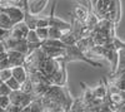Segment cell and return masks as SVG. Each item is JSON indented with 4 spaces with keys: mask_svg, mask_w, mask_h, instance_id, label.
I'll list each match as a JSON object with an SVG mask.
<instances>
[{
    "mask_svg": "<svg viewBox=\"0 0 125 112\" xmlns=\"http://www.w3.org/2000/svg\"><path fill=\"white\" fill-rule=\"evenodd\" d=\"M61 59L64 60L65 63L69 62V60H70V62H73V60H83V62H85V63H88V64H90V66H94V67H101L100 63L94 62V60L89 59V58L85 56V53H84V52H81V50L78 48L76 44L66 45V47H65V54H64V57H62Z\"/></svg>",
    "mask_w": 125,
    "mask_h": 112,
    "instance_id": "cell-1",
    "label": "cell"
},
{
    "mask_svg": "<svg viewBox=\"0 0 125 112\" xmlns=\"http://www.w3.org/2000/svg\"><path fill=\"white\" fill-rule=\"evenodd\" d=\"M8 35H9V30L0 28V40H4V39H5Z\"/></svg>",
    "mask_w": 125,
    "mask_h": 112,
    "instance_id": "cell-23",
    "label": "cell"
},
{
    "mask_svg": "<svg viewBox=\"0 0 125 112\" xmlns=\"http://www.w3.org/2000/svg\"><path fill=\"white\" fill-rule=\"evenodd\" d=\"M93 93L96 99L103 102V101H105L108 98V86L104 83H99L98 86L93 87Z\"/></svg>",
    "mask_w": 125,
    "mask_h": 112,
    "instance_id": "cell-11",
    "label": "cell"
},
{
    "mask_svg": "<svg viewBox=\"0 0 125 112\" xmlns=\"http://www.w3.org/2000/svg\"><path fill=\"white\" fill-rule=\"evenodd\" d=\"M10 77H11V68H3V69H0V81H1V82L8 81Z\"/></svg>",
    "mask_w": 125,
    "mask_h": 112,
    "instance_id": "cell-18",
    "label": "cell"
},
{
    "mask_svg": "<svg viewBox=\"0 0 125 112\" xmlns=\"http://www.w3.org/2000/svg\"><path fill=\"white\" fill-rule=\"evenodd\" d=\"M105 19L113 22L114 24H118L121 19V1L120 0H111L109 12L105 15Z\"/></svg>",
    "mask_w": 125,
    "mask_h": 112,
    "instance_id": "cell-4",
    "label": "cell"
},
{
    "mask_svg": "<svg viewBox=\"0 0 125 112\" xmlns=\"http://www.w3.org/2000/svg\"><path fill=\"white\" fill-rule=\"evenodd\" d=\"M0 112H5V110H4L3 107H0Z\"/></svg>",
    "mask_w": 125,
    "mask_h": 112,
    "instance_id": "cell-26",
    "label": "cell"
},
{
    "mask_svg": "<svg viewBox=\"0 0 125 112\" xmlns=\"http://www.w3.org/2000/svg\"><path fill=\"white\" fill-rule=\"evenodd\" d=\"M11 76L21 84L28 78V70L24 67V64L23 66H15V67H11Z\"/></svg>",
    "mask_w": 125,
    "mask_h": 112,
    "instance_id": "cell-9",
    "label": "cell"
},
{
    "mask_svg": "<svg viewBox=\"0 0 125 112\" xmlns=\"http://www.w3.org/2000/svg\"><path fill=\"white\" fill-rule=\"evenodd\" d=\"M5 111H8V112H21V108L16 105H14V103H9V106L5 108Z\"/></svg>",
    "mask_w": 125,
    "mask_h": 112,
    "instance_id": "cell-22",
    "label": "cell"
},
{
    "mask_svg": "<svg viewBox=\"0 0 125 112\" xmlns=\"http://www.w3.org/2000/svg\"><path fill=\"white\" fill-rule=\"evenodd\" d=\"M89 14V8L83 5V4H79V5H75L74 9H73V15H74V19L79 20V22H84L86 19Z\"/></svg>",
    "mask_w": 125,
    "mask_h": 112,
    "instance_id": "cell-10",
    "label": "cell"
},
{
    "mask_svg": "<svg viewBox=\"0 0 125 112\" xmlns=\"http://www.w3.org/2000/svg\"><path fill=\"white\" fill-rule=\"evenodd\" d=\"M11 92V89L8 87V84L5 82H0V96L4 95V96H9V93Z\"/></svg>",
    "mask_w": 125,
    "mask_h": 112,
    "instance_id": "cell-20",
    "label": "cell"
},
{
    "mask_svg": "<svg viewBox=\"0 0 125 112\" xmlns=\"http://www.w3.org/2000/svg\"><path fill=\"white\" fill-rule=\"evenodd\" d=\"M48 27H49L48 16H38L36 23H35V28H48Z\"/></svg>",
    "mask_w": 125,
    "mask_h": 112,
    "instance_id": "cell-17",
    "label": "cell"
},
{
    "mask_svg": "<svg viewBox=\"0 0 125 112\" xmlns=\"http://www.w3.org/2000/svg\"><path fill=\"white\" fill-rule=\"evenodd\" d=\"M6 53H8L9 63H10V66H11V67L23 66V64H24L26 54H24V53H21V52H18V50H14V49L6 50Z\"/></svg>",
    "mask_w": 125,
    "mask_h": 112,
    "instance_id": "cell-7",
    "label": "cell"
},
{
    "mask_svg": "<svg viewBox=\"0 0 125 112\" xmlns=\"http://www.w3.org/2000/svg\"><path fill=\"white\" fill-rule=\"evenodd\" d=\"M95 3H96V0H95Z\"/></svg>",
    "mask_w": 125,
    "mask_h": 112,
    "instance_id": "cell-28",
    "label": "cell"
},
{
    "mask_svg": "<svg viewBox=\"0 0 125 112\" xmlns=\"http://www.w3.org/2000/svg\"><path fill=\"white\" fill-rule=\"evenodd\" d=\"M80 4L85 5V6H89V1H88V0H80Z\"/></svg>",
    "mask_w": 125,
    "mask_h": 112,
    "instance_id": "cell-25",
    "label": "cell"
},
{
    "mask_svg": "<svg viewBox=\"0 0 125 112\" xmlns=\"http://www.w3.org/2000/svg\"><path fill=\"white\" fill-rule=\"evenodd\" d=\"M0 10L4 12L14 23L24 20V9L21 6L13 5V4H1L0 5Z\"/></svg>",
    "mask_w": 125,
    "mask_h": 112,
    "instance_id": "cell-3",
    "label": "cell"
},
{
    "mask_svg": "<svg viewBox=\"0 0 125 112\" xmlns=\"http://www.w3.org/2000/svg\"><path fill=\"white\" fill-rule=\"evenodd\" d=\"M9 98H10V103H14V105L19 106L23 111V108L30 102V101L36 98V97H34V95H31V93H25L20 89H16V91H11V92L9 93Z\"/></svg>",
    "mask_w": 125,
    "mask_h": 112,
    "instance_id": "cell-2",
    "label": "cell"
},
{
    "mask_svg": "<svg viewBox=\"0 0 125 112\" xmlns=\"http://www.w3.org/2000/svg\"><path fill=\"white\" fill-rule=\"evenodd\" d=\"M59 39L65 45H70V44H75L79 38L76 37V34L73 32L71 29H69V30H66V32H62V34H61V37Z\"/></svg>",
    "mask_w": 125,
    "mask_h": 112,
    "instance_id": "cell-12",
    "label": "cell"
},
{
    "mask_svg": "<svg viewBox=\"0 0 125 112\" xmlns=\"http://www.w3.org/2000/svg\"><path fill=\"white\" fill-rule=\"evenodd\" d=\"M62 34V30L55 28V27H48V38H56L59 39Z\"/></svg>",
    "mask_w": 125,
    "mask_h": 112,
    "instance_id": "cell-15",
    "label": "cell"
},
{
    "mask_svg": "<svg viewBox=\"0 0 125 112\" xmlns=\"http://www.w3.org/2000/svg\"><path fill=\"white\" fill-rule=\"evenodd\" d=\"M55 6H56V3H54L53 8H51V13L50 15H48V20H49V27H55L62 32H66V30L71 29V24L68 23V22H64L61 20L60 18H58L55 15Z\"/></svg>",
    "mask_w": 125,
    "mask_h": 112,
    "instance_id": "cell-5",
    "label": "cell"
},
{
    "mask_svg": "<svg viewBox=\"0 0 125 112\" xmlns=\"http://www.w3.org/2000/svg\"><path fill=\"white\" fill-rule=\"evenodd\" d=\"M14 24H15V23L13 22V20L10 19L4 12H1V10H0V28L6 29V30H10Z\"/></svg>",
    "mask_w": 125,
    "mask_h": 112,
    "instance_id": "cell-13",
    "label": "cell"
},
{
    "mask_svg": "<svg viewBox=\"0 0 125 112\" xmlns=\"http://www.w3.org/2000/svg\"><path fill=\"white\" fill-rule=\"evenodd\" d=\"M5 83L8 84V87L10 88V89H11V91H16V89H20V83L18 82V81L11 76V77H10L8 81H5Z\"/></svg>",
    "mask_w": 125,
    "mask_h": 112,
    "instance_id": "cell-16",
    "label": "cell"
},
{
    "mask_svg": "<svg viewBox=\"0 0 125 112\" xmlns=\"http://www.w3.org/2000/svg\"><path fill=\"white\" fill-rule=\"evenodd\" d=\"M28 32H29V28L26 23L24 20H21V22H18L11 27V29L9 30V37L14 39H25Z\"/></svg>",
    "mask_w": 125,
    "mask_h": 112,
    "instance_id": "cell-6",
    "label": "cell"
},
{
    "mask_svg": "<svg viewBox=\"0 0 125 112\" xmlns=\"http://www.w3.org/2000/svg\"><path fill=\"white\" fill-rule=\"evenodd\" d=\"M0 4H1V0H0Z\"/></svg>",
    "mask_w": 125,
    "mask_h": 112,
    "instance_id": "cell-27",
    "label": "cell"
},
{
    "mask_svg": "<svg viewBox=\"0 0 125 112\" xmlns=\"http://www.w3.org/2000/svg\"><path fill=\"white\" fill-rule=\"evenodd\" d=\"M20 91H23L25 93H31L33 95V82L30 81V78L28 77L24 82L20 84Z\"/></svg>",
    "mask_w": 125,
    "mask_h": 112,
    "instance_id": "cell-14",
    "label": "cell"
},
{
    "mask_svg": "<svg viewBox=\"0 0 125 112\" xmlns=\"http://www.w3.org/2000/svg\"><path fill=\"white\" fill-rule=\"evenodd\" d=\"M9 103H10V98H9V96H4V95H1L0 96V107H3L4 110L9 106Z\"/></svg>",
    "mask_w": 125,
    "mask_h": 112,
    "instance_id": "cell-21",
    "label": "cell"
},
{
    "mask_svg": "<svg viewBox=\"0 0 125 112\" xmlns=\"http://www.w3.org/2000/svg\"><path fill=\"white\" fill-rule=\"evenodd\" d=\"M111 0H96V3L94 4L93 10L99 18H105V15L109 12Z\"/></svg>",
    "mask_w": 125,
    "mask_h": 112,
    "instance_id": "cell-8",
    "label": "cell"
},
{
    "mask_svg": "<svg viewBox=\"0 0 125 112\" xmlns=\"http://www.w3.org/2000/svg\"><path fill=\"white\" fill-rule=\"evenodd\" d=\"M35 32L41 42L48 38V28H35Z\"/></svg>",
    "mask_w": 125,
    "mask_h": 112,
    "instance_id": "cell-19",
    "label": "cell"
},
{
    "mask_svg": "<svg viewBox=\"0 0 125 112\" xmlns=\"http://www.w3.org/2000/svg\"><path fill=\"white\" fill-rule=\"evenodd\" d=\"M3 52H6V48H5V44L3 40H0V53H3Z\"/></svg>",
    "mask_w": 125,
    "mask_h": 112,
    "instance_id": "cell-24",
    "label": "cell"
}]
</instances>
